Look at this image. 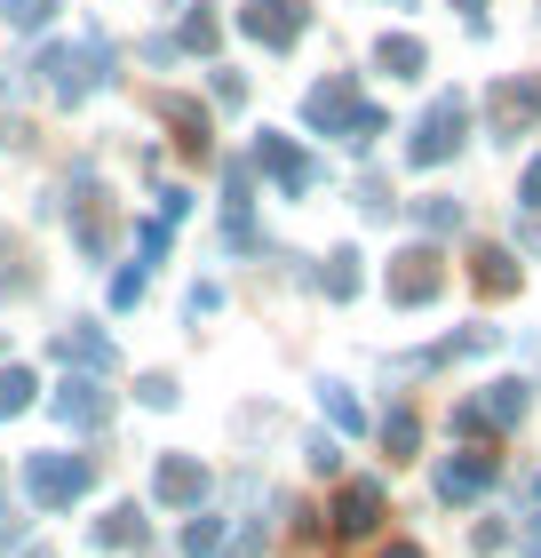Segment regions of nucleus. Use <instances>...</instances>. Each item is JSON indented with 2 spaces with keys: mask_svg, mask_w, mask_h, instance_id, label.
Returning a JSON list of instances; mask_svg holds the SVG:
<instances>
[{
  "mask_svg": "<svg viewBox=\"0 0 541 558\" xmlns=\"http://www.w3.org/2000/svg\"><path fill=\"white\" fill-rule=\"evenodd\" d=\"M374 511H382V495H374V487H358V495L343 502V526H351V535H367V526H374Z\"/></svg>",
  "mask_w": 541,
  "mask_h": 558,
  "instance_id": "nucleus-5",
  "label": "nucleus"
},
{
  "mask_svg": "<svg viewBox=\"0 0 541 558\" xmlns=\"http://www.w3.org/2000/svg\"><path fill=\"white\" fill-rule=\"evenodd\" d=\"M81 463H33V471H24V487H33L40 502H64V495H81Z\"/></svg>",
  "mask_w": 541,
  "mask_h": 558,
  "instance_id": "nucleus-3",
  "label": "nucleus"
},
{
  "mask_svg": "<svg viewBox=\"0 0 541 558\" xmlns=\"http://www.w3.org/2000/svg\"><path fill=\"white\" fill-rule=\"evenodd\" d=\"M247 33L271 40V48L295 40V33H303V0H247Z\"/></svg>",
  "mask_w": 541,
  "mask_h": 558,
  "instance_id": "nucleus-1",
  "label": "nucleus"
},
{
  "mask_svg": "<svg viewBox=\"0 0 541 558\" xmlns=\"http://www.w3.org/2000/svg\"><path fill=\"white\" fill-rule=\"evenodd\" d=\"M454 136H462V105L446 96V105H438V112L422 120V136H415V160H446V151H454Z\"/></svg>",
  "mask_w": 541,
  "mask_h": 558,
  "instance_id": "nucleus-2",
  "label": "nucleus"
},
{
  "mask_svg": "<svg viewBox=\"0 0 541 558\" xmlns=\"http://www.w3.org/2000/svg\"><path fill=\"white\" fill-rule=\"evenodd\" d=\"M24 391H33L24 375H0V415H16V408H24Z\"/></svg>",
  "mask_w": 541,
  "mask_h": 558,
  "instance_id": "nucleus-6",
  "label": "nucleus"
},
{
  "mask_svg": "<svg viewBox=\"0 0 541 558\" xmlns=\"http://www.w3.org/2000/svg\"><path fill=\"white\" fill-rule=\"evenodd\" d=\"M374 57H382V72H398V81H415V72H422V40H382Z\"/></svg>",
  "mask_w": 541,
  "mask_h": 558,
  "instance_id": "nucleus-4",
  "label": "nucleus"
}]
</instances>
